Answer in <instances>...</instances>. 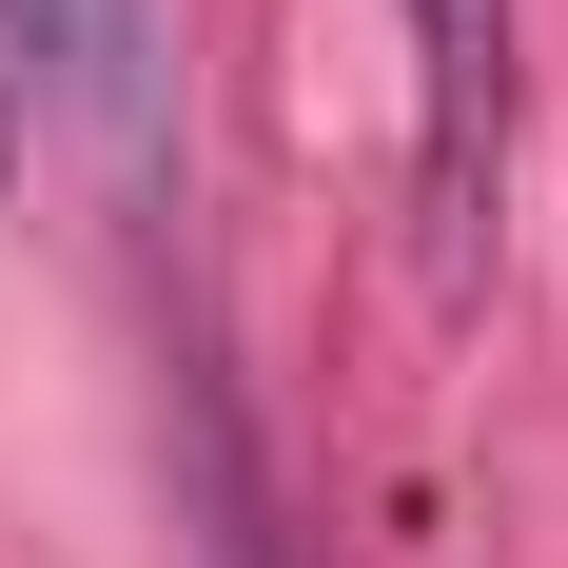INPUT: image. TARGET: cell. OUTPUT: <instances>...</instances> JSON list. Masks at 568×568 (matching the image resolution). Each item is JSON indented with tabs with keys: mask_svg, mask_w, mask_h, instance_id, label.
<instances>
[{
	"mask_svg": "<svg viewBox=\"0 0 568 568\" xmlns=\"http://www.w3.org/2000/svg\"><path fill=\"white\" fill-rule=\"evenodd\" d=\"M490 176H510V0H412V196L452 294L490 255Z\"/></svg>",
	"mask_w": 568,
	"mask_h": 568,
	"instance_id": "6da1fadb",
	"label": "cell"
},
{
	"mask_svg": "<svg viewBox=\"0 0 568 568\" xmlns=\"http://www.w3.org/2000/svg\"><path fill=\"white\" fill-rule=\"evenodd\" d=\"M138 59H158L138 0H0V79L40 118H79V138H138Z\"/></svg>",
	"mask_w": 568,
	"mask_h": 568,
	"instance_id": "7a4b0ae2",
	"label": "cell"
}]
</instances>
